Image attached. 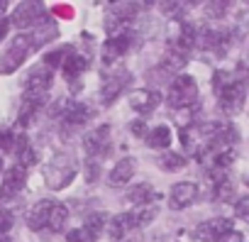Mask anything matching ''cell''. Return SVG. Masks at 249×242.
<instances>
[{
    "label": "cell",
    "mask_w": 249,
    "mask_h": 242,
    "mask_svg": "<svg viewBox=\"0 0 249 242\" xmlns=\"http://www.w3.org/2000/svg\"><path fill=\"white\" fill-rule=\"evenodd\" d=\"M247 98V83L244 81H230L220 91V112L222 115H237Z\"/></svg>",
    "instance_id": "cell-4"
},
{
    "label": "cell",
    "mask_w": 249,
    "mask_h": 242,
    "mask_svg": "<svg viewBox=\"0 0 249 242\" xmlns=\"http://www.w3.org/2000/svg\"><path fill=\"white\" fill-rule=\"evenodd\" d=\"M0 171H3V157H0Z\"/></svg>",
    "instance_id": "cell-39"
},
{
    "label": "cell",
    "mask_w": 249,
    "mask_h": 242,
    "mask_svg": "<svg viewBox=\"0 0 249 242\" xmlns=\"http://www.w3.org/2000/svg\"><path fill=\"white\" fill-rule=\"evenodd\" d=\"M44 18H47V10H44V5H42V3H20V5L15 8V13H13L10 22H13L15 27L27 30V27L47 25V22H44Z\"/></svg>",
    "instance_id": "cell-5"
},
{
    "label": "cell",
    "mask_w": 249,
    "mask_h": 242,
    "mask_svg": "<svg viewBox=\"0 0 249 242\" xmlns=\"http://www.w3.org/2000/svg\"><path fill=\"white\" fill-rule=\"evenodd\" d=\"M157 164H159L164 171H181V169L186 167V159H183L181 154H176V152H164V154L157 159Z\"/></svg>",
    "instance_id": "cell-23"
},
{
    "label": "cell",
    "mask_w": 249,
    "mask_h": 242,
    "mask_svg": "<svg viewBox=\"0 0 249 242\" xmlns=\"http://www.w3.org/2000/svg\"><path fill=\"white\" fill-rule=\"evenodd\" d=\"M0 242H10V240H8V237H0Z\"/></svg>",
    "instance_id": "cell-38"
},
{
    "label": "cell",
    "mask_w": 249,
    "mask_h": 242,
    "mask_svg": "<svg viewBox=\"0 0 249 242\" xmlns=\"http://www.w3.org/2000/svg\"><path fill=\"white\" fill-rule=\"evenodd\" d=\"M76 171H78V167H76V162H73L71 157H56L52 164L44 167L47 186L54 188V191H61V188H66V186L73 181Z\"/></svg>",
    "instance_id": "cell-2"
},
{
    "label": "cell",
    "mask_w": 249,
    "mask_h": 242,
    "mask_svg": "<svg viewBox=\"0 0 249 242\" xmlns=\"http://www.w3.org/2000/svg\"><path fill=\"white\" fill-rule=\"evenodd\" d=\"M66 223H69V208H66L64 203H54L52 215H49V230L61 232V230L66 227Z\"/></svg>",
    "instance_id": "cell-22"
},
{
    "label": "cell",
    "mask_w": 249,
    "mask_h": 242,
    "mask_svg": "<svg viewBox=\"0 0 249 242\" xmlns=\"http://www.w3.org/2000/svg\"><path fill=\"white\" fill-rule=\"evenodd\" d=\"M13 147H15V135H13V130L0 128V149H3V152H13Z\"/></svg>",
    "instance_id": "cell-28"
},
{
    "label": "cell",
    "mask_w": 249,
    "mask_h": 242,
    "mask_svg": "<svg viewBox=\"0 0 249 242\" xmlns=\"http://www.w3.org/2000/svg\"><path fill=\"white\" fill-rule=\"evenodd\" d=\"M30 52H32L30 35H20V37H15V42L3 52V56H0V74H13L15 69H20Z\"/></svg>",
    "instance_id": "cell-3"
},
{
    "label": "cell",
    "mask_w": 249,
    "mask_h": 242,
    "mask_svg": "<svg viewBox=\"0 0 249 242\" xmlns=\"http://www.w3.org/2000/svg\"><path fill=\"white\" fill-rule=\"evenodd\" d=\"M127 81H130V71H127V69H115V71L103 81L100 100H103L105 105H112V103L120 98V93L127 88Z\"/></svg>",
    "instance_id": "cell-7"
},
{
    "label": "cell",
    "mask_w": 249,
    "mask_h": 242,
    "mask_svg": "<svg viewBox=\"0 0 249 242\" xmlns=\"http://www.w3.org/2000/svg\"><path fill=\"white\" fill-rule=\"evenodd\" d=\"M205 13H208V18H220V15L225 13V5H222V3H220V5H208Z\"/></svg>",
    "instance_id": "cell-33"
},
{
    "label": "cell",
    "mask_w": 249,
    "mask_h": 242,
    "mask_svg": "<svg viewBox=\"0 0 249 242\" xmlns=\"http://www.w3.org/2000/svg\"><path fill=\"white\" fill-rule=\"evenodd\" d=\"M157 213H159L157 203H144V205H137V208L130 210V213H122V215H124V223H127V227L135 230V227L149 225V223L157 218Z\"/></svg>",
    "instance_id": "cell-16"
},
{
    "label": "cell",
    "mask_w": 249,
    "mask_h": 242,
    "mask_svg": "<svg viewBox=\"0 0 249 242\" xmlns=\"http://www.w3.org/2000/svg\"><path fill=\"white\" fill-rule=\"evenodd\" d=\"M83 149L93 159L107 154V149H110V125H100L93 132H88L86 140H83Z\"/></svg>",
    "instance_id": "cell-9"
},
{
    "label": "cell",
    "mask_w": 249,
    "mask_h": 242,
    "mask_svg": "<svg viewBox=\"0 0 249 242\" xmlns=\"http://www.w3.org/2000/svg\"><path fill=\"white\" fill-rule=\"evenodd\" d=\"M132 47V32H120L115 37H110L105 44H103V61L110 64V61H117L120 56H124Z\"/></svg>",
    "instance_id": "cell-13"
},
{
    "label": "cell",
    "mask_w": 249,
    "mask_h": 242,
    "mask_svg": "<svg viewBox=\"0 0 249 242\" xmlns=\"http://www.w3.org/2000/svg\"><path fill=\"white\" fill-rule=\"evenodd\" d=\"M44 103H47V93H25L22 103H20V110H18V123L22 128H27L35 120V115L44 108Z\"/></svg>",
    "instance_id": "cell-12"
},
{
    "label": "cell",
    "mask_w": 249,
    "mask_h": 242,
    "mask_svg": "<svg viewBox=\"0 0 249 242\" xmlns=\"http://www.w3.org/2000/svg\"><path fill=\"white\" fill-rule=\"evenodd\" d=\"M8 10V3H3V0H0V13H5Z\"/></svg>",
    "instance_id": "cell-37"
},
{
    "label": "cell",
    "mask_w": 249,
    "mask_h": 242,
    "mask_svg": "<svg viewBox=\"0 0 249 242\" xmlns=\"http://www.w3.org/2000/svg\"><path fill=\"white\" fill-rule=\"evenodd\" d=\"M124 232H130L127 223H124V215H115V218L107 223V235H110V240H122Z\"/></svg>",
    "instance_id": "cell-25"
},
{
    "label": "cell",
    "mask_w": 249,
    "mask_h": 242,
    "mask_svg": "<svg viewBox=\"0 0 249 242\" xmlns=\"http://www.w3.org/2000/svg\"><path fill=\"white\" fill-rule=\"evenodd\" d=\"M25 181H27V169L15 164L5 171V179H3V186H0V198L3 201H10L15 198L22 188H25Z\"/></svg>",
    "instance_id": "cell-10"
},
{
    "label": "cell",
    "mask_w": 249,
    "mask_h": 242,
    "mask_svg": "<svg viewBox=\"0 0 249 242\" xmlns=\"http://www.w3.org/2000/svg\"><path fill=\"white\" fill-rule=\"evenodd\" d=\"M149 198H152V186H149V184H137V186H132V188H130V193H127V201H130V203H135V205L152 203Z\"/></svg>",
    "instance_id": "cell-24"
},
{
    "label": "cell",
    "mask_w": 249,
    "mask_h": 242,
    "mask_svg": "<svg viewBox=\"0 0 249 242\" xmlns=\"http://www.w3.org/2000/svg\"><path fill=\"white\" fill-rule=\"evenodd\" d=\"M8 30H10V20H0V42L5 39V35H8Z\"/></svg>",
    "instance_id": "cell-35"
},
{
    "label": "cell",
    "mask_w": 249,
    "mask_h": 242,
    "mask_svg": "<svg viewBox=\"0 0 249 242\" xmlns=\"http://www.w3.org/2000/svg\"><path fill=\"white\" fill-rule=\"evenodd\" d=\"M234 215H237L239 220L249 223V196L239 198V203H237V208H234Z\"/></svg>",
    "instance_id": "cell-29"
},
{
    "label": "cell",
    "mask_w": 249,
    "mask_h": 242,
    "mask_svg": "<svg viewBox=\"0 0 249 242\" xmlns=\"http://www.w3.org/2000/svg\"><path fill=\"white\" fill-rule=\"evenodd\" d=\"M135 159L132 157H124V159H120L112 169H110V174H107V181H110V186H124V184H130L132 181V176H135Z\"/></svg>",
    "instance_id": "cell-17"
},
{
    "label": "cell",
    "mask_w": 249,
    "mask_h": 242,
    "mask_svg": "<svg viewBox=\"0 0 249 242\" xmlns=\"http://www.w3.org/2000/svg\"><path fill=\"white\" fill-rule=\"evenodd\" d=\"M71 52H73L71 47H59V49H54V52H49V54L44 56V64H47L49 69H56V66L64 64V59H66Z\"/></svg>",
    "instance_id": "cell-26"
},
{
    "label": "cell",
    "mask_w": 249,
    "mask_h": 242,
    "mask_svg": "<svg viewBox=\"0 0 249 242\" xmlns=\"http://www.w3.org/2000/svg\"><path fill=\"white\" fill-rule=\"evenodd\" d=\"M130 130H132V135H137V137H144L147 140V125H144V120H135V123L130 125Z\"/></svg>",
    "instance_id": "cell-30"
},
{
    "label": "cell",
    "mask_w": 249,
    "mask_h": 242,
    "mask_svg": "<svg viewBox=\"0 0 249 242\" xmlns=\"http://www.w3.org/2000/svg\"><path fill=\"white\" fill-rule=\"evenodd\" d=\"M66 242H90V237H88V235L78 227V230H71V232H69Z\"/></svg>",
    "instance_id": "cell-31"
},
{
    "label": "cell",
    "mask_w": 249,
    "mask_h": 242,
    "mask_svg": "<svg viewBox=\"0 0 249 242\" xmlns=\"http://www.w3.org/2000/svg\"><path fill=\"white\" fill-rule=\"evenodd\" d=\"M54 15H61V18H71V15H73V10H71V8H66V5H61V8H54Z\"/></svg>",
    "instance_id": "cell-34"
},
{
    "label": "cell",
    "mask_w": 249,
    "mask_h": 242,
    "mask_svg": "<svg viewBox=\"0 0 249 242\" xmlns=\"http://www.w3.org/2000/svg\"><path fill=\"white\" fill-rule=\"evenodd\" d=\"M13 227V215L8 210H0V232H8Z\"/></svg>",
    "instance_id": "cell-32"
},
{
    "label": "cell",
    "mask_w": 249,
    "mask_h": 242,
    "mask_svg": "<svg viewBox=\"0 0 249 242\" xmlns=\"http://www.w3.org/2000/svg\"><path fill=\"white\" fill-rule=\"evenodd\" d=\"M95 176H98V164H88V179L86 181H95Z\"/></svg>",
    "instance_id": "cell-36"
},
{
    "label": "cell",
    "mask_w": 249,
    "mask_h": 242,
    "mask_svg": "<svg viewBox=\"0 0 249 242\" xmlns=\"http://www.w3.org/2000/svg\"><path fill=\"white\" fill-rule=\"evenodd\" d=\"M105 225H107V223H105V215H103V213H90V215L86 218V223H83L81 230L90 237V242H95V240L103 235Z\"/></svg>",
    "instance_id": "cell-21"
},
{
    "label": "cell",
    "mask_w": 249,
    "mask_h": 242,
    "mask_svg": "<svg viewBox=\"0 0 249 242\" xmlns=\"http://www.w3.org/2000/svg\"><path fill=\"white\" fill-rule=\"evenodd\" d=\"M90 117V108L86 103H71L66 110H64V117H61V128L64 132H76L78 128H83Z\"/></svg>",
    "instance_id": "cell-14"
},
{
    "label": "cell",
    "mask_w": 249,
    "mask_h": 242,
    "mask_svg": "<svg viewBox=\"0 0 249 242\" xmlns=\"http://www.w3.org/2000/svg\"><path fill=\"white\" fill-rule=\"evenodd\" d=\"M196 98H198V83H196V78H193V76L181 74V76L171 78L169 95H166V103H169L171 108H176V110L188 108Z\"/></svg>",
    "instance_id": "cell-1"
},
{
    "label": "cell",
    "mask_w": 249,
    "mask_h": 242,
    "mask_svg": "<svg viewBox=\"0 0 249 242\" xmlns=\"http://www.w3.org/2000/svg\"><path fill=\"white\" fill-rule=\"evenodd\" d=\"M230 232H232V218H210L196 227L193 237L198 242H220Z\"/></svg>",
    "instance_id": "cell-6"
},
{
    "label": "cell",
    "mask_w": 249,
    "mask_h": 242,
    "mask_svg": "<svg viewBox=\"0 0 249 242\" xmlns=\"http://www.w3.org/2000/svg\"><path fill=\"white\" fill-rule=\"evenodd\" d=\"M147 145L152 149H166V147H171V128L169 125H157L154 130H149Z\"/></svg>",
    "instance_id": "cell-20"
},
{
    "label": "cell",
    "mask_w": 249,
    "mask_h": 242,
    "mask_svg": "<svg viewBox=\"0 0 249 242\" xmlns=\"http://www.w3.org/2000/svg\"><path fill=\"white\" fill-rule=\"evenodd\" d=\"M159 103H161V93L159 91H152V88H142V91H135L130 95V105L140 115H149L152 110H157Z\"/></svg>",
    "instance_id": "cell-15"
},
{
    "label": "cell",
    "mask_w": 249,
    "mask_h": 242,
    "mask_svg": "<svg viewBox=\"0 0 249 242\" xmlns=\"http://www.w3.org/2000/svg\"><path fill=\"white\" fill-rule=\"evenodd\" d=\"M196 198H198V186L191 184V181H178V184L171 186L169 205H171V210H183V208H188Z\"/></svg>",
    "instance_id": "cell-11"
},
{
    "label": "cell",
    "mask_w": 249,
    "mask_h": 242,
    "mask_svg": "<svg viewBox=\"0 0 249 242\" xmlns=\"http://www.w3.org/2000/svg\"><path fill=\"white\" fill-rule=\"evenodd\" d=\"M234 193V186L230 184V179H217V188H215V198L220 201H230V196Z\"/></svg>",
    "instance_id": "cell-27"
},
{
    "label": "cell",
    "mask_w": 249,
    "mask_h": 242,
    "mask_svg": "<svg viewBox=\"0 0 249 242\" xmlns=\"http://www.w3.org/2000/svg\"><path fill=\"white\" fill-rule=\"evenodd\" d=\"M52 81H54V69H49L44 61H39L25 76V93H47Z\"/></svg>",
    "instance_id": "cell-8"
},
{
    "label": "cell",
    "mask_w": 249,
    "mask_h": 242,
    "mask_svg": "<svg viewBox=\"0 0 249 242\" xmlns=\"http://www.w3.org/2000/svg\"><path fill=\"white\" fill-rule=\"evenodd\" d=\"M52 208H54V201H39V203L27 213V225H30V230H44V227H49Z\"/></svg>",
    "instance_id": "cell-18"
},
{
    "label": "cell",
    "mask_w": 249,
    "mask_h": 242,
    "mask_svg": "<svg viewBox=\"0 0 249 242\" xmlns=\"http://www.w3.org/2000/svg\"><path fill=\"white\" fill-rule=\"evenodd\" d=\"M86 69H88V59H86L83 54H76V52H71V54L64 59V64H61V74H64L66 81H76Z\"/></svg>",
    "instance_id": "cell-19"
}]
</instances>
